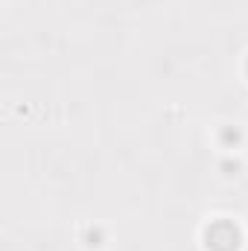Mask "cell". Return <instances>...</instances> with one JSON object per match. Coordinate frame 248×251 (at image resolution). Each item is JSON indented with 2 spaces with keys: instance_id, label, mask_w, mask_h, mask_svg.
I'll use <instances>...</instances> for the list:
<instances>
[{
  "instance_id": "cell-1",
  "label": "cell",
  "mask_w": 248,
  "mask_h": 251,
  "mask_svg": "<svg viewBox=\"0 0 248 251\" xmlns=\"http://www.w3.org/2000/svg\"><path fill=\"white\" fill-rule=\"evenodd\" d=\"M243 234L231 219H219L204 228V246L207 251H240Z\"/></svg>"
},
{
  "instance_id": "cell-2",
  "label": "cell",
  "mask_w": 248,
  "mask_h": 251,
  "mask_svg": "<svg viewBox=\"0 0 248 251\" xmlns=\"http://www.w3.org/2000/svg\"><path fill=\"white\" fill-rule=\"evenodd\" d=\"M246 73H248V62H246Z\"/></svg>"
}]
</instances>
